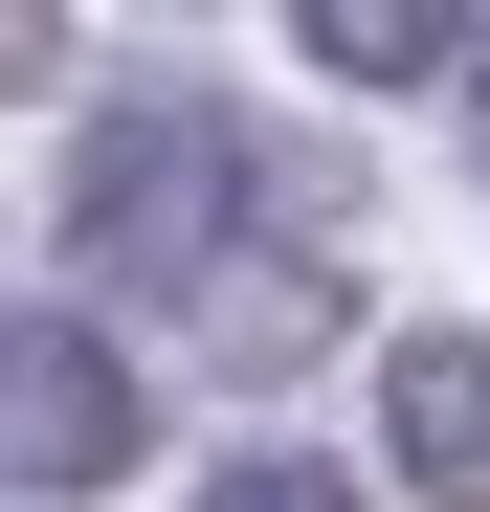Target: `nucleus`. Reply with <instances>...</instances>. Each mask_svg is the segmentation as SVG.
<instances>
[{"mask_svg": "<svg viewBox=\"0 0 490 512\" xmlns=\"http://www.w3.org/2000/svg\"><path fill=\"white\" fill-rule=\"evenodd\" d=\"M468 156H490V45H468Z\"/></svg>", "mask_w": 490, "mask_h": 512, "instance_id": "obj_6", "label": "nucleus"}, {"mask_svg": "<svg viewBox=\"0 0 490 512\" xmlns=\"http://www.w3.org/2000/svg\"><path fill=\"white\" fill-rule=\"evenodd\" d=\"M379 446H401V490L490 512V334H379Z\"/></svg>", "mask_w": 490, "mask_h": 512, "instance_id": "obj_3", "label": "nucleus"}, {"mask_svg": "<svg viewBox=\"0 0 490 512\" xmlns=\"http://www.w3.org/2000/svg\"><path fill=\"white\" fill-rule=\"evenodd\" d=\"M0 468H23L45 512H90L134 468V357H112L90 312H23V334H0Z\"/></svg>", "mask_w": 490, "mask_h": 512, "instance_id": "obj_2", "label": "nucleus"}, {"mask_svg": "<svg viewBox=\"0 0 490 512\" xmlns=\"http://www.w3.org/2000/svg\"><path fill=\"white\" fill-rule=\"evenodd\" d=\"M223 223H245V134L201 90H112L90 134H67V245H90L112 290H201Z\"/></svg>", "mask_w": 490, "mask_h": 512, "instance_id": "obj_1", "label": "nucleus"}, {"mask_svg": "<svg viewBox=\"0 0 490 512\" xmlns=\"http://www.w3.org/2000/svg\"><path fill=\"white\" fill-rule=\"evenodd\" d=\"M290 45L335 67V90H424V67H468L490 23H468V0H290Z\"/></svg>", "mask_w": 490, "mask_h": 512, "instance_id": "obj_4", "label": "nucleus"}, {"mask_svg": "<svg viewBox=\"0 0 490 512\" xmlns=\"http://www.w3.org/2000/svg\"><path fill=\"white\" fill-rule=\"evenodd\" d=\"M201 512H357V490L312 468V446H245V468H201Z\"/></svg>", "mask_w": 490, "mask_h": 512, "instance_id": "obj_5", "label": "nucleus"}]
</instances>
